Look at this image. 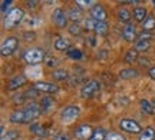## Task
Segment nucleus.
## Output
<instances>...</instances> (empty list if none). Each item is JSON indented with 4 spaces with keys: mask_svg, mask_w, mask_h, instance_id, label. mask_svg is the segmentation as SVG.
Wrapping results in <instances>:
<instances>
[{
    "mask_svg": "<svg viewBox=\"0 0 155 140\" xmlns=\"http://www.w3.org/2000/svg\"><path fill=\"white\" fill-rule=\"evenodd\" d=\"M23 19H25V10L23 9H20V7L12 9L10 13L7 16H5V20H3L5 29H7V30L15 29L16 26H19L23 22Z\"/></svg>",
    "mask_w": 155,
    "mask_h": 140,
    "instance_id": "nucleus-1",
    "label": "nucleus"
},
{
    "mask_svg": "<svg viewBox=\"0 0 155 140\" xmlns=\"http://www.w3.org/2000/svg\"><path fill=\"white\" fill-rule=\"evenodd\" d=\"M23 59H25V62L28 63L29 66H36V64H39L42 60H45V50L39 49V47L29 49V50L25 51Z\"/></svg>",
    "mask_w": 155,
    "mask_h": 140,
    "instance_id": "nucleus-2",
    "label": "nucleus"
},
{
    "mask_svg": "<svg viewBox=\"0 0 155 140\" xmlns=\"http://www.w3.org/2000/svg\"><path fill=\"white\" fill-rule=\"evenodd\" d=\"M99 89H101V83L98 80H95V79L88 80L81 89V97L82 99H91L99 92Z\"/></svg>",
    "mask_w": 155,
    "mask_h": 140,
    "instance_id": "nucleus-3",
    "label": "nucleus"
},
{
    "mask_svg": "<svg viewBox=\"0 0 155 140\" xmlns=\"http://www.w3.org/2000/svg\"><path fill=\"white\" fill-rule=\"evenodd\" d=\"M79 116H81V107L75 106V104L66 106L65 109H62L61 112V119L63 123H72Z\"/></svg>",
    "mask_w": 155,
    "mask_h": 140,
    "instance_id": "nucleus-4",
    "label": "nucleus"
},
{
    "mask_svg": "<svg viewBox=\"0 0 155 140\" xmlns=\"http://www.w3.org/2000/svg\"><path fill=\"white\" fill-rule=\"evenodd\" d=\"M119 129L122 132H127L131 135H141L142 133V127L138 122H135L132 119H121L119 120Z\"/></svg>",
    "mask_w": 155,
    "mask_h": 140,
    "instance_id": "nucleus-5",
    "label": "nucleus"
},
{
    "mask_svg": "<svg viewBox=\"0 0 155 140\" xmlns=\"http://www.w3.org/2000/svg\"><path fill=\"white\" fill-rule=\"evenodd\" d=\"M85 24H86V29H88V30L94 32V33L98 34V36H105V34L108 33V29H109V26H108L106 22H96L94 19H88Z\"/></svg>",
    "mask_w": 155,
    "mask_h": 140,
    "instance_id": "nucleus-6",
    "label": "nucleus"
},
{
    "mask_svg": "<svg viewBox=\"0 0 155 140\" xmlns=\"http://www.w3.org/2000/svg\"><path fill=\"white\" fill-rule=\"evenodd\" d=\"M17 46H19V40H17V37H15V36L6 37L5 42L2 43V47H0L2 56H12V54L16 51Z\"/></svg>",
    "mask_w": 155,
    "mask_h": 140,
    "instance_id": "nucleus-7",
    "label": "nucleus"
},
{
    "mask_svg": "<svg viewBox=\"0 0 155 140\" xmlns=\"http://www.w3.org/2000/svg\"><path fill=\"white\" fill-rule=\"evenodd\" d=\"M122 39L128 42V43H132V42H137L138 39V32H137V27L132 23H128L122 27Z\"/></svg>",
    "mask_w": 155,
    "mask_h": 140,
    "instance_id": "nucleus-8",
    "label": "nucleus"
},
{
    "mask_svg": "<svg viewBox=\"0 0 155 140\" xmlns=\"http://www.w3.org/2000/svg\"><path fill=\"white\" fill-rule=\"evenodd\" d=\"M23 110H25V114H26V120H28V123L36 120V119L40 116V113H42L40 104H38V103H29Z\"/></svg>",
    "mask_w": 155,
    "mask_h": 140,
    "instance_id": "nucleus-9",
    "label": "nucleus"
},
{
    "mask_svg": "<svg viewBox=\"0 0 155 140\" xmlns=\"http://www.w3.org/2000/svg\"><path fill=\"white\" fill-rule=\"evenodd\" d=\"M68 19H69L68 14L62 9H55L52 13V22L61 29H65L68 26Z\"/></svg>",
    "mask_w": 155,
    "mask_h": 140,
    "instance_id": "nucleus-10",
    "label": "nucleus"
},
{
    "mask_svg": "<svg viewBox=\"0 0 155 140\" xmlns=\"http://www.w3.org/2000/svg\"><path fill=\"white\" fill-rule=\"evenodd\" d=\"M92 135H94V129L89 124H81L75 130V137L78 140H91Z\"/></svg>",
    "mask_w": 155,
    "mask_h": 140,
    "instance_id": "nucleus-11",
    "label": "nucleus"
},
{
    "mask_svg": "<svg viewBox=\"0 0 155 140\" xmlns=\"http://www.w3.org/2000/svg\"><path fill=\"white\" fill-rule=\"evenodd\" d=\"M91 19H94L96 22H106L108 19V13H106L105 7L101 5H95L91 9Z\"/></svg>",
    "mask_w": 155,
    "mask_h": 140,
    "instance_id": "nucleus-12",
    "label": "nucleus"
},
{
    "mask_svg": "<svg viewBox=\"0 0 155 140\" xmlns=\"http://www.w3.org/2000/svg\"><path fill=\"white\" fill-rule=\"evenodd\" d=\"M33 89H36L38 92H43V93H56L59 87L53 83H48V82H38L35 83Z\"/></svg>",
    "mask_w": 155,
    "mask_h": 140,
    "instance_id": "nucleus-13",
    "label": "nucleus"
},
{
    "mask_svg": "<svg viewBox=\"0 0 155 140\" xmlns=\"http://www.w3.org/2000/svg\"><path fill=\"white\" fill-rule=\"evenodd\" d=\"M26 82H28L26 76H23V74L15 76V77L9 82V84H7V89H9V90H16V89H19V87H22Z\"/></svg>",
    "mask_w": 155,
    "mask_h": 140,
    "instance_id": "nucleus-14",
    "label": "nucleus"
},
{
    "mask_svg": "<svg viewBox=\"0 0 155 140\" xmlns=\"http://www.w3.org/2000/svg\"><path fill=\"white\" fill-rule=\"evenodd\" d=\"M10 122L15 124H25L28 123L26 120V114H25V110H15V112L10 114Z\"/></svg>",
    "mask_w": 155,
    "mask_h": 140,
    "instance_id": "nucleus-15",
    "label": "nucleus"
},
{
    "mask_svg": "<svg viewBox=\"0 0 155 140\" xmlns=\"http://www.w3.org/2000/svg\"><path fill=\"white\" fill-rule=\"evenodd\" d=\"M53 47H55V50L58 51H63V50H69L71 49V42L65 37H59V39L55 40V43H53Z\"/></svg>",
    "mask_w": 155,
    "mask_h": 140,
    "instance_id": "nucleus-16",
    "label": "nucleus"
},
{
    "mask_svg": "<svg viewBox=\"0 0 155 140\" xmlns=\"http://www.w3.org/2000/svg\"><path fill=\"white\" fill-rule=\"evenodd\" d=\"M132 16H134V19H135L137 22L144 23L145 19L148 17V13H147V9H145V7H141V6H138V7H135V9H134Z\"/></svg>",
    "mask_w": 155,
    "mask_h": 140,
    "instance_id": "nucleus-17",
    "label": "nucleus"
},
{
    "mask_svg": "<svg viewBox=\"0 0 155 140\" xmlns=\"http://www.w3.org/2000/svg\"><path fill=\"white\" fill-rule=\"evenodd\" d=\"M53 107H55V100H53L52 97H48V96L42 97V103H40V109H42V112L49 113L50 110H53Z\"/></svg>",
    "mask_w": 155,
    "mask_h": 140,
    "instance_id": "nucleus-18",
    "label": "nucleus"
},
{
    "mask_svg": "<svg viewBox=\"0 0 155 140\" xmlns=\"http://www.w3.org/2000/svg\"><path fill=\"white\" fill-rule=\"evenodd\" d=\"M82 14H83L82 9H81L79 6H73L72 9L69 10V13H68V17H69L73 23H76L79 19H82Z\"/></svg>",
    "mask_w": 155,
    "mask_h": 140,
    "instance_id": "nucleus-19",
    "label": "nucleus"
},
{
    "mask_svg": "<svg viewBox=\"0 0 155 140\" xmlns=\"http://www.w3.org/2000/svg\"><path fill=\"white\" fill-rule=\"evenodd\" d=\"M150 46H151L150 39H137L134 49H135L137 51H147L148 49H150Z\"/></svg>",
    "mask_w": 155,
    "mask_h": 140,
    "instance_id": "nucleus-20",
    "label": "nucleus"
},
{
    "mask_svg": "<svg viewBox=\"0 0 155 140\" xmlns=\"http://www.w3.org/2000/svg\"><path fill=\"white\" fill-rule=\"evenodd\" d=\"M138 140H155V129L152 126H148L142 130V133L139 135Z\"/></svg>",
    "mask_w": 155,
    "mask_h": 140,
    "instance_id": "nucleus-21",
    "label": "nucleus"
},
{
    "mask_svg": "<svg viewBox=\"0 0 155 140\" xmlns=\"http://www.w3.org/2000/svg\"><path fill=\"white\" fill-rule=\"evenodd\" d=\"M119 77L124 80H129V79H135L138 77V70L135 69H122L119 72Z\"/></svg>",
    "mask_w": 155,
    "mask_h": 140,
    "instance_id": "nucleus-22",
    "label": "nucleus"
},
{
    "mask_svg": "<svg viewBox=\"0 0 155 140\" xmlns=\"http://www.w3.org/2000/svg\"><path fill=\"white\" fill-rule=\"evenodd\" d=\"M52 77H53V80H56V82H63V80H66V79L69 77V73H68L65 69H56V70L52 72Z\"/></svg>",
    "mask_w": 155,
    "mask_h": 140,
    "instance_id": "nucleus-23",
    "label": "nucleus"
},
{
    "mask_svg": "<svg viewBox=\"0 0 155 140\" xmlns=\"http://www.w3.org/2000/svg\"><path fill=\"white\" fill-rule=\"evenodd\" d=\"M139 107H141V112L144 113V114H154V112H155L154 106L147 99H142V100L139 101Z\"/></svg>",
    "mask_w": 155,
    "mask_h": 140,
    "instance_id": "nucleus-24",
    "label": "nucleus"
},
{
    "mask_svg": "<svg viewBox=\"0 0 155 140\" xmlns=\"http://www.w3.org/2000/svg\"><path fill=\"white\" fill-rule=\"evenodd\" d=\"M138 59H139V51H137L135 49H129L125 53V56H124L125 63H134V62H137Z\"/></svg>",
    "mask_w": 155,
    "mask_h": 140,
    "instance_id": "nucleus-25",
    "label": "nucleus"
},
{
    "mask_svg": "<svg viewBox=\"0 0 155 140\" xmlns=\"http://www.w3.org/2000/svg\"><path fill=\"white\" fill-rule=\"evenodd\" d=\"M118 19H119V22L128 24L129 20L132 19V13L128 10V9H119V11H118Z\"/></svg>",
    "mask_w": 155,
    "mask_h": 140,
    "instance_id": "nucleus-26",
    "label": "nucleus"
},
{
    "mask_svg": "<svg viewBox=\"0 0 155 140\" xmlns=\"http://www.w3.org/2000/svg\"><path fill=\"white\" fill-rule=\"evenodd\" d=\"M30 132H33L36 136H40V137H45V136H48V132L45 129L42 124L39 123H32L30 124Z\"/></svg>",
    "mask_w": 155,
    "mask_h": 140,
    "instance_id": "nucleus-27",
    "label": "nucleus"
},
{
    "mask_svg": "<svg viewBox=\"0 0 155 140\" xmlns=\"http://www.w3.org/2000/svg\"><path fill=\"white\" fill-rule=\"evenodd\" d=\"M108 139V132L104 127H98L94 130V135L91 137V140H106Z\"/></svg>",
    "mask_w": 155,
    "mask_h": 140,
    "instance_id": "nucleus-28",
    "label": "nucleus"
},
{
    "mask_svg": "<svg viewBox=\"0 0 155 140\" xmlns=\"http://www.w3.org/2000/svg\"><path fill=\"white\" fill-rule=\"evenodd\" d=\"M142 29H144V32H152V30H155V17L154 16L147 17L145 22L142 23Z\"/></svg>",
    "mask_w": 155,
    "mask_h": 140,
    "instance_id": "nucleus-29",
    "label": "nucleus"
},
{
    "mask_svg": "<svg viewBox=\"0 0 155 140\" xmlns=\"http://www.w3.org/2000/svg\"><path fill=\"white\" fill-rule=\"evenodd\" d=\"M68 56L71 57V59H73V60H81L83 57V53L79 49H76V47H71L68 50Z\"/></svg>",
    "mask_w": 155,
    "mask_h": 140,
    "instance_id": "nucleus-30",
    "label": "nucleus"
},
{
    "mask_svg": "<svg viewBox=\"0 0 155 140\" xmlns=\"http://www.w3.org/2000/svg\"><path fill=\"white\" fill-rule=\"evenodd\" d=\"M68 32L72 34V36H81V33H82V27H81L78 23H72V24L68 27Z\"/></svg>",
    "mask_w": 155,
    "mask_h": 140,
    "instance_id": "nucleus-31",
    "label": "nucleus"
},
{
    "mask_svg": "<svg viewBox=\"0 0 155 140\" xmlns=\"http://www.w3.org/2000/svg\"><path fill=\"white\" fill-rule=\"evenodd\" d=\"M12 5H13L12 0H3V2H2V14H3V16H7V14L10 13L9 9H10Z\"/></svg>",
    "mask_w": 155,
    "mask_h": 140,
    "instance_id": "nucleus-32",
    "label": "nucleus"
},
{
    "mask_svg": "<svg viewBox=\"0 0 155 140\" xmlns=\"http://www.w3.org/2000/svg\"><path fill=\"white\" fill-rule=\"evenodd\" d=\"M26 24H28L30 29H35L36 26H39V24H40V20L38 19V16H32L28 22H26Z\"/></svg>",
    "mask_w": 155,
    "mask_h": 140,
    "instance_id": "nucleus-33",
    "label": "nucleus"
},
{
    "mask_svg": "<svg viewBox=\"0 0 155 140\" xmlns=\"http://www.w3.org/2000/svg\"><path fill=\"white\" fill-rule=\"evenodd\" d=\"M45 63H46V66H49V67H56V66L59 64V60H58L56 57H46Z\"/></svg>",
    "mask_w": 155,
    "mask_h": 140,
    "instance_id": "nucleus-34",
    "label": "nucleus"
},
{
    "mask_svg": "<svg viewBox=\"0 0 155 140\" xmlns=\"http://www.w3.org/2000/svg\"><path fill=\"white\" fill-rule=\"evenodd\" d=\"M17 136H19V133H17L16 130H10V132H7V136H3L2 137V140H16Z\"/></svg>",
    "mask_w": 155,
    "mask_h": 140,
    "instance_id": "nucleus-35",
    "label": "nucleus"
},
{
    "mask_svg": "<svg viewBox=\"0 0 155 140\" xmlns=\"http://www.w3.org/2000/svg\"><path fill=\"white\" fill-rule=\"evenodd\" d=\"M35 39H36V33H35V32H30V30H29V32H25V33H23V40H25V42H33Z\"/></svg>",
    "mask_w": 155,
    "mask_h": 140,
    "instance_id": "nucleus-36",
    "label": "nucleus"
},
{
    "mask_svg": "<svg viewBox=\"0 0 155 140\" xmlns=\"http://www.w3.org/2000/svg\"><path fill=\"white\" fill-rule=\"evenodd\" d=\"M78 6H82V7H94L95 6V2H91V0H78L76 2Z\"/></svg>",
    "mask_w": 155,
    "mask_h": 140,
    "instance_id": "nucleus-37",
    "label": "nucleus"
},
{
    "mask_svg": "<svg viewBox=\"0 0 155 140\" xmlns=\"http://www.w3.org/2000/svg\"><path fill=\"white\" fill-rule=\"evenodd\" d=\"M106 140H125V137L119 133H108V139Z\"/></svg>",
    "mask_w": 155,
    "mask_h": 140,
    "instance_id": "nucleus-38",
    "label": "nucleus"
},
{
    "mask_svg": "<svg viewBox=\"0 0 155 140\" xmlns=\"http://www.w3.org/2000/svg\"><path fill=\"white\" fill-rule=\"evenodd\" d=\"M86 45L95 46L96 45V37H95V36H88V37H86Z\"/></svg>",
    "mask_w": 155,
    "mask_h": 140,
    "instance_id": "nucleus-39",
    "label": "nucleus"
},
{
    "mask_svg": "<svg viewBox=\"0 0 155 140\" xmlns=\"http://www.w3.org/2000/svg\"><path fill=\"white\" fill-rule=\"evenodd\" d=\"M36 5H39V2H28V7L29 9H35Z\"/></svg>",
    "mask_w": 155,
    "mask_h": 140,
    "instance_id": "nucleus-40",
    "label": "nucleus"
},
{
    "mask_svg": "<svg viewBox=\"0 0 155 140\" xmlns=\"http://www.w3.org/2000/svg\"><path fill=\"white\" fill-rule=\"evenodd\" d=\"M148 74H150L152 79H155V66H152V67L150 69V72H148Z\"/></svg>",
    "mask_w": 155,
    "mask_h": 140,
    "instance_id": "nucleus-41",
    "label": "nucleus"
},
{
    "mask_svg": "<svg viewBox=\"0 0 155 140\" xmlns=\"http://www.w3.org/2000/svg\"><path fill=\"white\" fill-rule=\"evenodd\" d=\"M56 140H69V137H68L66 135H59L56 137Z\"/></svg>",
    "mask_w": 155,
    "mask_h": 140,
    "instance_id": "nucleus-42",
    "label": "nucleus"
},
{
    "mask_svg": "<svg viewBox=\"0 0 155 140\" xmlns=\"http://www.w3.org/2000/svg\"><path fill=\"white\" fill-rule=\"evenodd\" d=\"M139 62H141V66H147V64H148V60H147V59H141Z\"/></svg>",
    "mask_w": 155,
    "mask_h": 140,
    "instance_id": "nucleus-43",
    "label": "nucleus"
},
{
    "mask_svg": "<svg viewBox=\"0 0 155 140\" xmlns=\"http://www.w3.org/2000/svg\"><path fill=\"white\" fill-rule=\"evenodd\" d=\"M154 6H155V2H154Z\"/></svg>",
    "mask_w": 155,
    "mask_h": 140,
    "instance_id": "nucleus-44",
    "label": "nucleus"
},
{
    "mask_svg": "<svg viewBox=\"0 0 155 140\" xmlns=\"http://www.w3.org/2000/svg\"><path fill=\"white\" fill-rule=\"evenodd\" d=\"M39 140H40V139H39Z\"/></svg>",
    "mask_w": 155,
    "mask_h": 140,
    "instance_id": "nucleus-45",
    "label": "nucleus"
}]
</instances>
